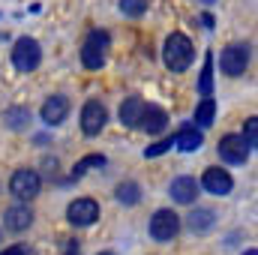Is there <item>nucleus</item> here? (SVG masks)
Listing matches in <instances>:
<instances>
[{"label":"nucleus","mask_w":258,"mask_h":255,"mask_svg":"<svg viewBox=\"0 0 258 255\" xmlns=\"http://www.w3.org/2000/svg\"><path fill=\"white\" fill-rule=\"evenodd\" d=\"M93 165H105V156H102V153L84 156V159H81V162L75 165V177H78V174H84V171H87V168H93Z\"/></svg>","instance_id":"23"},{"label":"nucleus","mask_w":258,"mask_h":255,"mask_svg":"<svg viewBox=\"0 0 258 255\" xmlns=\"http://www.w3.org/2000/svg\"><path fill=\"white\" fill-rule=\"evenodd\" d=\"M108 45H111L108 33H105V30H93V33L84 39L81 63L87 66V69H99V66L105 63V57H108Z\"/></svg>","instance_id":"2"},{"label":"nucleus","mask_w":258,"mask_h":255,"mask_svg":"<svg viewBox=\"0 0 258 255\" xmlns=\"http://www.w3.org/2000/svg\"><path fill=\"white\" fill-rule=\"evenodd\" d=\"M177 231H180V219H177V213H174V210L162 207V210H156V213H153V219H150V237H153V240L168 243V240H174V234H177Z\"/></svg>","instance_id":"4"},{"label":"nucleus","mask_w":258,"mask_h":255,"mask_svg":"<svg viewBox=\"0 0 258 255\" xmlns=\"http://www.w3.org/2000/svg\"><path fill=\"white\" fill-rule=\"evenodd\" d=\"M219 66H222V72L231 75V78L243 75L246 66H249V45H243V42L228 45V48L222 51V57H219Z\"/></svg>","instance_id":"5"},{"label":"nucleus","mask_w":258,"mask_h":255,"mask_svg":"<svg viewBox=\"0 0 258 255\" xmlns=\"http://www.w3.org/2000/svg\"><path fill=\"white\" fill-rule=\"evenodd\" d=\"M171 144H174V138H165V141H156V144H150V147L144 150V156H147V159H150V156H159V153H165V150H168Z\"/></svg>","instance_id":"25"},{"label":"nucleus","mask_w":258,"mask_h":255,"mask_svg":"<svg viewBox=\"0 0 258 255\" xmlns=\"http://www.w3.org/2000/svg\"><path fill=\"white\" fill-rule=\"evenodd\" d=\"M246 255H258V252H255V249H249V252H246Z\"/></svg>","instance_id":"28"},{"label":"nucleus","mask_w":258,"mask_h":255,"mask_svg":"<svg viewBox=\"0 0 258 255\" xmlns=\"http://www.w3.org/2000/svg\"><path fill=\"white\" fill-rule=\"evenodd\" d=\"M66 216H69V222H72V225H78V228L93 225V222H96V216H99V204H96L93 198H78V201H72V204H69Z\"/></svg>","instance_id":"7"},{"label":"nucleus","mask_w":258,"mask_h":255,"mask_svg":"<svg viewBox=\"0 0 258 255\" xmlns=\"http://www.w3.org/2000/svg\"><path fill=\"white\" fill-rule=\"evenodd\" d=\"M6 228L9 231H24V228H30V222H33V213H30V207H24V204H15V207H9L6 210Z\"/></svg>","instance_id":"13"},{"label":"nucleus","mask_w":258,"mask_h":255,"mask_svg":"<svg viewBox=\"0 0 258 255\" xmlns=\"http://www.w3.org/2000/svg\"><path fill=\"white\" fill-rule=\"evenodd\" d=\"M105 120H108V111H105L102 102L93 99V102H87L81 108V129H84V135H99L105 129Z\"/></svg>","instance_id":"8"},{"label":"nucleus","mask_w":258,"mask_h":255,"mask_svg":"<svg viewBox=\"0 0 258 255\" xmlns=\"http://www.w3.org/2000/svg\"><path fill=\"white\" fill-rule=\"evenodd\" d=\"M141 114H144V99H141V96H129L126 102L120 105V120H123V126H138V123H141Z\"/></svg>","instance_id":"15"},{"label":"nucleus","mask_w":258,"mask_h":255,"mask_svg":"<svg viewBox=\"0 0 258 255\" xmlns=\"http://www.w3.org/2000/svg\"><path fill=\"white\" fill-rule=\"evenodd\" d=\"M39 60H42L39 42L30 39V36H21V39L15 42V48H12V66H15L18 72H33V69L39 66Z\"/></svg>","instance_id":"3"},{"label":"nucleus","mask_w":258,"mask_h":255,"mask_svg":"<svg viewBox=\"0 0 258 255\" xmlns=\"http://www.w3.org/2000/svg\"><path fill=\"white\" fill-rule=\"evenodd\" d=\"M120 12L129 18H138L147 12V0H120Z\"/></svg>","instance_id":"22"},{"label":"nucleus","mask_w":258,"mask_h":255,"mask_svg":"<svg viewBox=\"0 0 258 255\" xmlns=\"http://www.w3.org/2000/svg\"><path fill=\"white\" fill-rule=\"evenodd\" d=\"M210 225H213V213L210 210H195V213H189V228L192 231H204Z\"/></svg>","instance_id":"21"},{"label":"nucleus","mask_w":258,"mask_h":255,"mask_svg":"<svg viewBox=\"0 0 258 255\" xmlns=\"http://www.w3.org/2000/svg\"><path fill=\"white\" fill-rule=\"evenodd\" d=\"M219 156H222L225 162H231V165H240V162H246V156H249V144H246L240 135H222V141H219Z\"/></svg>","instance_id":"9"},{"label":"nucleus","mask_w":258,"mask_h":255,"mask_svg":"<svg viewBox=\"0 0 258 255\" xmlns=\"http://www.w3.org/2000/svg\"><path fill=\"white\" fill-rule=\"evenodd\" d=\"M105 255H111V252H105Z\"/></svg>","instance_id":"29"},{"label":"nucleus","mask_w":258,"mask_h":255,"mask_svg":"<svg viewBox=\"0 0 258 255\" xmlns=\"http://www.w3.org/2000/svg\"><path fill=\"white\" fill-rule=\"evenodd\" d=\"M27 120H30V111L27 108H6V114H3V123L9 129H24L27 126Z\"/></svg>","instance_id":"18"},{"label":"nucleus","mask_w":258,"mask_h":255,"mask_svg":"<svg viewBox=\"0 0 258 255\" xmlns=\"http://www.w3.org/2000/svg\"><path fill=\"white\" fill-rule=\"evenodd\" d=\"M0 255H27V246H9V249H3Z\"/></svg>","instance_id":"26"},{"label":"nucleus","mask_w":258,"mask_h":255,"mask_svg":"<svg viewBox=\"0 0 258 255\" xmlns=\"http://www.w3.org/2000/svg\"><path fill=\"white\" fill-rule=\"evenodd\" d=\"M213 117H216V102H213L210 96H204V99L198 102V108H195V120H198V126H210Z\"/></svg>","instance_id":"17"},{"label":"nucleus","mask_w":258,"mask_h":255,"mask_svg":"<svg viewBox=\"0 0 258 255\" xmlns=\"http://www.w3.org/2000/svg\"><path fill=\"white\" fill-rule=\"evenodd\" d=\"M198 90H201V96H210V93H213V57H210V54L204 57V69H201Z\"/></svg>","instance_id":"19"},{"label":"nucleus","mask_w":258,"mask_h":255,"mask_svg":"<svg viewBox=\"0 0 258 255\" xmlns=\"http://www.w3.org/2000/svg\"><path fill=\"white\" fill-rule=\"evenodd\" d=\"M138 126L144 129V132H150V135H159L162 129L168 126V114L162 108H156V105H144V114H141Z\"/></svg>","instance_id":"12"},{"label":"nucleus","mask_w":258,"mask_h":255,"mask_svg":"<svg viewBox=\"0 0 258 255\" xmlns=\"http://www.w3.org/2000/svg\"><path fill=\"white\" fill-rule=\"evenodd\" d=\"M39 114H42V120H45L48 126H60L66 120V114H69V99H66V96H48Z\"/></svg>","instance_id":"11"},{"label":"nucleus","mask_w":258,"mask_h":255,"mask_svg":"<svg viewBox=\"0 0 258 255\" xmlns=\"http://www.w3.org/2000/svg\"><path fill=\"white\" fill-rule=\"evenodd\" d=\"M171 198L180 201V204H192L195 198H198V183H195L192 177H177L171 183Z\"/></svg>","instance_id":"14"},{"label":"nucleus","mask_w":258,"mask_h":255,"mask_svg":"<svg viewBox=\"0 0 258 255\" xmlns=\"http://www.w3.org/2000/svg\"><path fill=\"white\" fill-rule=\"evenodd\" d=\"M201 186L210 192V195H228L234 189V180L225 168H207L204 177H201Z\"/></svg>","instance_id":"10"},{"label":"nucleus","mask_w":258,"mask_h":255,"mask_svg":"<svg viewBox=\"0 0 258 255\" xmlns=\"http://www.w3.org/2000/svg\"><path fill=\"white\" fill-rule=\"evenodd\" d=\"M243 141L249 144V150L255 147V141H258V120H255V117H249V120H246V129H243Z\"/></svg>","instance_id":"24"},{"label":"nucleus","mask_w":258,"mask_h":255,"mask_svg":"<svg viewBox=\"0 0 258 255\" xmlns=\"http://www.w3.org/2000/svg\"><path fill=\"white\" fill-rule=\"evenodd\" d=\"M201 24L204 27H213V15H201Z\"/></svg>","instance_id":"27"},{"label":"nucleus","mask_w":258,"mask_h":255,"mask_svg":"<svg viewBox=\"0 0 258 255\" xmlns=\"http://www.w3.org/2000/svg\"><path fill=\"white\" fill-rule=\"evenodd\" d=\"M39 186H42V180L33 168H18L9 180V192L15 198H33V195H39Z\"/></svg>","instance_id":"6"},{"label":"nucleus","mask_w":258,"mask_h":255,"mask_svg":"<svg viewBox=\"0 0 258 255\" xmlns=\"http://www.w3.org/2000/svg\"><path fill=\"white\" fill-rule=\"evenodd\" d=\"M204 144V138H201V132L198 129H192V126H186V129H180L177 135H174V147H180V150H198Z\"/></svg>","instance_id":"16"},{"label":"nucleus","mask_w":258,"mask_h":255,"mask_svg":"<svg viewBox=\"0 0 258 255\" xmlns=\"http://www.w3.org/2000/svg\"><path fill=\"white\" fill-rule=\"evenodd\" d=\"M162 57H165V66H168L171 72H183V69H189V63H192V57H195V48H192V42H189V36H183V33H171V36L165 39Z\"/></svg>","instance_id":"1"},{"label":"nucleus","mask_w":258,"mask_h":255,"mask_svg":"<svg viewBox=\"0 0 258 255\" xmlns=\"http://www.w3.org/2000/svg\"><path fill=\"white\" fill-rule=\"evenodd\" d=\"M117 201H120V204H138V201H141L138 183H120V186H117Z\"/></svg>","instance_id":"20"}]
</instances>
